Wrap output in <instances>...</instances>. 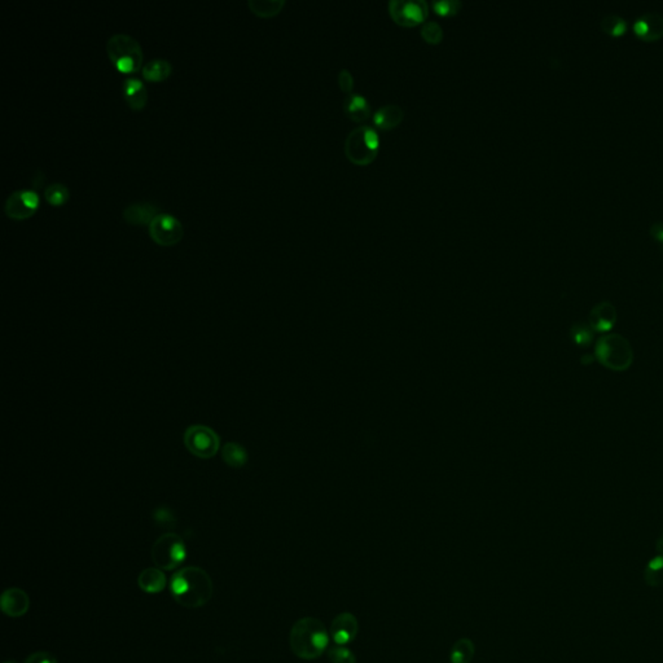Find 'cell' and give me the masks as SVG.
Segmentation results:
<instances>
[{"instance_id":"2","label":"cell","mask_w":663,"mask_h":663,"mask_svg":"<svg viewBox=\"0 0 663 663\" xmlns=\"http://www.w3.org/2000/svg\"><path fill=\"white\" fill-rule=\"evenodd\" d=\"M331 635L323 622L312 617L297 620L289 635L290 649L306 661L319 658L328 651Z\"/></svg>"},{"instance_id":"1","label":"cell","mask_w":663,"mask_h":663,"mask_svg":"<svg viewBox=\"0 0 663 663\" xmlns=\"http://www.w3.org/2000/svg\"><path fill=\"white\" fill-rule=\"evenodd\" d=\"M172 593L184 608H201L213 596L212 578L201 567H184L172 577Z\"/></svg>"},{"instance_id":"14","label":"cell","mask_w":663,"mask_h":663,"mask_svg":"<svg viewBox=\"0 0 663 663\" xmlns=\"http://www.w3.org/2000/svg\"><path fill=\"white\" fill-rule=\"evenodd\" d=\"M30 608V599L25 591L10 589L1 595V610L12 618L22 617Z\"/></svg>"},{"instance_id":"6","label":"cell","mask_w":663,"mask_h":663,"mask_svg":"<svg viewBox=\"0 0 663 663\" xmlns=\"http://www.w3.org/2000/svg\"><path fill=\"white\" fill-rule=\"evenodd\" d=\"M187 557V549L179 535L163 534L152 548V558L156 567L162 570H174Z\"/></svg>"},{"instance_id":"12","label":"cell","mask_w":663,"mask_h":663,"mask_svg":"<svg viewBox=\"0 0 663 663\" xmlns=\"http://www.w3.org/2000/svg\"><path fill=\"white\" fill-rule=\"evenodd\" d=\"M635 32L645 41H655L663 35V14L661 12L642 13L633 23Z\"/></svg>"},{"instance_id":"19","label":"cell","mask_w":663,"mask_h":663,"mask_svg":"<svg viewBox=\"0 0 663 663\" xmlns=\"http://www.w3.org/2000/svg\"><path fill=\"white\" fill-rule=\"evenodd\" d=\"M140 589L147 593H160L166 587V575L156 567L143 570L138 578Z\"/></svg>"},{"instance_id":"26","label":"cell","mask_w":663,"mask_h":663,"mask_svg":"<svg viewBox=\"0 0 663 663\" xmlns=\"http://www.w3.org/2000/svg\"><path fill=\"white\" fill-rule=\"evenodd\" d=\"M601 29L610 35H620L627 30V21L617 13H608L601 20Z\"/></svg>"},{"instance_id":"28","label":"cell","mask_w":663,"mask_h":663,"mask_svg":"<svg viewBox=\"0 0 663 663\" xmlns=\"http://www.w3.org/2000/svg\"><path fill=\"white\" fill-rule=\"evenodd\" d=\"M327 657L331 663H356V657L346 645H334L328 648Z\"/></svg>"},{"instance_id":"3","label":"cell","mask_w":663,"mask_h":663,"mask_svg":"<svg viewBox=\"0 0 663 663\" xmlns=\"http://www.w3.org/2000/svg\"><path fill=\"white\" fill-rule=\"evenodd\" d=\"M595 359L610 371H627L633 363L631 343L626 337L617 333L605 334L596 343Z\"/></svg>"},{"instance_id":"18","label":"cell","mask_w":663,"mask_h":663,"mask_svg":"<svg viewBox=\"0 0 663 663\" xmlns=\"http://www.w3.org/2000/svg\"><path fill=\"white\" fill-rule=\"evenodd\" d=\"M405 117L403 108L396 104H387L380 108L374 116L376 125L382 130L393 129L398 126Z\"/></svg>"},{"instance_id":"10","label":"cell","mask_w":663,"mask_h":663,"mask_svg":"<svg viewBox=\"0 0 663 663\" xmlns=\"http://www.w3.org/2000/svg\"><path fill=\"white\" fill-rule=\"evenodd\" d=\"M39 203L38 193L32 190H17L6 201V213L13 219H25L37 210Z\"/></svg>"},{"instance_id":"7","label":"cell","mask_w":663,"mask_h":663,"mask_svg":"<svg viewBox=\"0 0 663 663\" xmlns=\"http://www.w3.org/2000/svg\"><path fill=\"white\" fill-rule=\"evenodd\" d=\"M184 445L188 451L200 459H210L219 449V437L213 429L203 425H193L185 430Z\"/></svg>"},{"instance_id":"33","label":"cell","mask_w":663,"mask_h":663,"mask_svg":"<svg viewBox=\"0 0 663 663\" xmlns=\"http://www.w3.org/2000/svg\"><path fill=\"white\" fill-rule=\"evenodd\" d=\"M651 235H652L655 240L663 243V222H657V223H654V225L651 227Z\"/></svg>"},{"instance_id":"13","label":"cell","mask_w":663,"mask_h":663,"mask_svg":"<svg viewBox=\"0 0 663 663\" xmlns=\"http://www.w3.org/2000/svg\"><path fill=\"white\" fill-rule=\"evenodd\" d=\"M589 323L595 333L611 331L617 323V310L610 302H600L589 312Z\"/></svg>"},{"instance_id":"15","label":"cell","mask_w":663,"mask_h":663,"mask_svg":"<svg viewBox=\"0 0 663 663\" xmlns=\"http://www.w3.org/2000/svg\"><path fill=\"white\" fill-rule=\"evenodd\" d=\"M159 214V207L150 201L130 203L123 209L125 221L132 225H150L153 218Z\"/></svg>"},{"instance_id":"35","label":"cell","mask_w":663,"mask_h":663,"mask_svg":"<svg viewBox=\"0 0 663 663\" xmlns=\"http://www.w3.org/2000/svg\"><path fill=\"white\" fill-rule=\"evenodd\" d=\"M6 663H17V662H14V661H10V662H6Z\"/></svg>"},{"instance_id":"17","label":"cell","mask_w":663,"mask_h":663,"mask_svg":"<svg viewBox=\"0 0 663 663\" xmlns=\"http://www.w3.org/2000/svg\"><path fill=\"white\" fill-rule=\"evenodd\" d=\"M343 110L347 117L356 122H363L369 117L371 108L368 100L360 94H350L343 100Z\"/></svg>"},{"instance_id":"29","label":"cell","mask_w":663,"mask_h":663,"mask_svg":"<svg viewBox=\"0 0 663 663\" xmlns=\"http://www.w3.org/2000/svg\"><path fill=\"white\" fill-rule=\"evenodd\" d=\"M421 35L428 43H439L443 38V29L438 22L429 21L422 25Z\"/></svg>"},{"instance_id":"11","label":"cell","mask_w":663,"mask_h":663,"mask_svg":"<svg viewBox=\"0 0 663 663\" xmlns=\"http://www.w3.org/2000/svg\"><path fill=\"white\" fill-rule=\"evenodd\" d=\"M359 631V623L351 613L345 611L332 620L329 635L336 645H347L355 640Z\"/></svg>"},{"instance_id":"27","label":"cell","mask_w":663,"mask_h":663,"mask_svg":"<svg viewBox=\"0 0 663 663\" xmlns=\"http://www.w3.org/2000/svg\"><path fill=\"white\" fill-rule=\"evenodd\" d=\"M44 197L47 198L48 203L54 205H61L66 203L69 198V190L63 183H54L45 187L44 190Z\"/></svg>"},{"instance_id":"5","label":"cell","mask_w":663,"mask_h":663,"mask_svg":"<svg viewBox=\"0 0 663 663\" xmlns=\"http://www.w3.org/2000/svg\"><path fill=\"white\" fill-rule=\"evenodd\" d=\"M380 147V138L374 127L362 125L347 135L345 153L356 165H368L375 160Z\"/></svg>"},{"instance_id":"20","label":"cell","mask_w":663,"mask_h":663,"mask_svg":"<svg viewBox=\"0 0 663 663\" xmlns=\"http://www.w3.org/2000/svg\"><path fill=\"white\" fill-rule=\"evenodd\" d=\"M172 70L170 61L165 59H153L141 68L143 76L150 81H162L170 75Z\"/></svg>"},{"instance_id":"25","label":"cell","mask_w":663,"mask_h":663,"mask_svg":"<svg viewBox=\"0 0 663 663\" xmlns=\"http://www.w3.org/2000/svg\"><path fill=\"white\" fill-rule=\"evenodd\" d=\"M644 578H645V582L648 586L651 587H661L663 586V556L660 555V556L654 557L648 567L645 569V573H644Z\"/></svg>"},{"instance_id":"22","label":"cell","mask_w":663,"mask_h":663,"mask_svg":"<svg viewBox=\"0 0 663 663\" xmlns=\"http://www.w3.org/2000/svg\"><path fill=\"white\" fill-rule=\"evenodd\" d=\"M593 337L595 331L586 321L575 323L570 329V338L579 347H589V345L593 343Z\"/></svg>"},{"instance_id":"23","label":"cell","mask_w":663,"mask_h":663,"mask_svg":"<svg viewBox=\"0 0 663 663\" xmlns=\"http://www.w3.org/2000/svg\"><path fill=\"white\" fill-rule=\"evenodd\" d=\"M222 458L227 465L232 468H241L246 462L247 453L240 445L229 442L225 445V447L222 449Z\"/></svg>"},{"instance_id":"8","label":"cell","mask_w":663,"mask_h":663,"mask_svg":"<svg viewBox=\"0 0 663 663\" xmlns=\"http://www.w3.org/2000/svg\"><path fill=\"white\" fill-rule=\"evenodd\" d=\"M183 229L181 221L175 215L160 213L150 223V235L161 245H172L182 238Z\"/></svg>"},{"instance_id":"21","label":"cell","mask_w":663,"mask_h":663,"mask_svg":"<svg viewBox=\"0 0 663 663\" xmlns=\"http://www.w3.org/2000/svg\"><path fill=\"white\" fill-rule=\"evenodd\" d=\"M474 644L469 639H460L451 648L449 661L452 663H469L474 657Z\"/></svg>"},{"instance_id":"32","label":"cell","mask_w":663,"mask_h":663,"mask_svg":"<svg viewBox=\"0 0 663 663\" xmlns=\"http://www.w3.org/2000/svg\"><path fill=\"white\" fill-rule=\"evenodd\" d=\"M25 663H57V660L51 653L37 652L30 654Z\"/></svg>"},{"instance_id":"16","label":"cell","mask_w":663,"mask_h":663,"mask_svg":"<svg viewBox=\"0 0 663 663\" xmlns=\"http://www.w3.org/2000/svg\"><path fill=\"white\" fill-rule=\"evenodd\" d=\"M123 95L130 107L141 109L147 103V87L136 76H129L123 81Z\"/></svg>"},{"instance_id":"31","label":"cell","mask_w":663,"mask_h":663,"mask_svg":"<svg viewBox=\"0 0 663 663\" xmlns=\"http://www.w3.org/2000/svg\"><path fill=\"white\" fill-rule=\"evenodd\" d=\"M338 85L341 87L343 92L346 94H351L354 87V78L353 74L350 73V70L347 69H343L340 73H338Z\"/></svg>"},{"instance_id":"4","label":"cell","mask_w":663,"mask_h":663,"mask_svg":"<svg viewBox=\"0 0 663 663\" xmlns=\"http://www.w3.org/2000/svg\"><path fill=\"white\" fill-rule=\"evenodd\" d=\"M107 52L112 63L122 73L138 72L143 65V50L139 42L125 32L113 34L107 42Z\"/></svg>"},{"instance_id":"9","label":"cell","mask_w":663,"mask_h":663,"mask_svg":"<svg viewBox=\"0 0 663 663\" xmlns=\"http://www.w3.org/2000/svg\"><path fill=\"white\" fill-rule=\"evenodd\" d=\"M428 3L425 0H391L389 3V12L394 21L414 26L422 22L428 16Z\"/></svg>"},{"instance_id":"24","label":"cell","mask_w":663,"mask_h":663,"mask_svg":"<svg viewBox=\"0 0 663 663\" xmlns=\"http://www.w3.org/2000/svg\"><path fill=\"white\" fill-rule=\"evenodd\" d=\"M284 4H285L284 0H247L249 8L258 16H263V17L276 14L283 8Z\"/></svg>"},{"instance_id":"36","label":"cell","mask_w":663,"mask_h":663,"mask_svg":"<svg viewBox=\"0 0 663 663\" xmlns=\"http://www.w3.org/2000/svg\"><path fill=\"white\" fill-rule=\"evenodd\" d=\"M662 288H663V283H662Z\"/></svg>"},{"instance_id":"30","label":"cell","mask_w":663,"mask_h":663,"mask_svg":"<svg viewBox=\"0 0 663 663\" xmlns=\"http://www.w3.org/2000/svg\"><path fill=\"white\" fill-rule=\"evenodd\" d=\"M461 1L459 0H437L433 3V8L438 14L449 16L458 13L461 8Z\"/></svg>"},{"instance_id":"34","label":"cell","mask_w":663,"mask_h":663,"mask_svg":"<svg viewBox=\"0 0 663 663\" xmlns=\"http://www.w3.org/2000/svg\"><path fill=\"white\" fill-rule=\"evenodd\" d=\"M657 551L663 556V535L658 539V542H657Z\"/></svg>"}]
</instances>
